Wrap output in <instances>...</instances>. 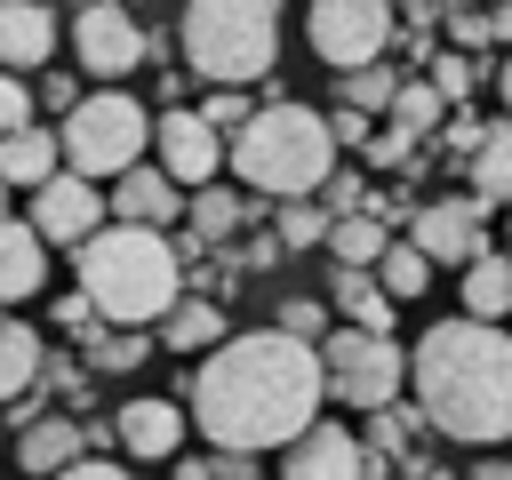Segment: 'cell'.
<instances>
[{
	"mask_svg": "<svg viewBox=\"0 0 512 480\" xmlns=\"http://www.w3.org/2000/svg\"><path fill=\"white\" fill-rule=\"evenodd\" d=\"M192 424L208 432V448H288L312 416H320V344L288 336V328H248V336H216L208 360L192 368Z\"/></svg>",
	"mask_w": 512,
	"mask_h": 480,
	"instance_id": "1",
	"label": "cell"
},
{
	"mask_svg": "<svg viewBox=\"0 0 512 480\" xmlns=\"http://www.w3.org/2000/svg\"><path fill=\"white\" fill-rule=\"evenodd\" d=\"M408 384H416V416L440 440L464 448H504L512 440V336L496 320H440L416 336L408 352Z\"/></svg>",
	"mask_w": 512,
	"mask_h": 480,
	"instance_id": "2",
	"label": "cell"
},
{
	"mask_svg": "<svg viewBox=\"0 0 512 480\" xmlns=\"http://www.w3.org/2000/svg\"><path fill=\"white\" fill-rule=\"evenodd\" d=\"M80 296L112 328H152L184 296V256L160 224H120L112 216L80 240Z\"/></svg>",
	"mask_w": 512,
	"mask_h": 480,
	"instance_id": "3",
	"label": "cell"
},
{
	"mask_svg": "<svg viewBox=\"0 0 512 480\" xmlns=\"http://www.w3.org/2000/svg\"><path fill=\"white\" fill-rule=\"evenodd\" d=\"M224 168L264 192V200H296V192H320V176L336 168V136H328V112L312 104H256L232 144H224Z\"/></svg>",
	"mask_w": 512,
	"mask_h": 480,
	"instance_id": "4",
	"label": "cell"
},
{
	"mask_svg": "<svg viewBox=\"0 0 512 480\" xmlns=\"http://www.w3.org/2000/svg\"><path fill=\"white\" fill-rule=\"evenodd\" d=\"M176 40H184V64L216 88L264 80L280 64V0H192Z\"/></svg>",
	"mask_w": 512,
	"mask_h": 480,
	"instance_id": "5",
	"label": "cell"
},
{
	"mask_svg": "<svg viewBox=\"0 0 512 480\" xmlns=\"http://www.w3.org/2000/svg\"><path fill=\"white\" fill-rule=\"evenodd\" d=\"M144 144H152V112H144L136 96H120L112 80H104L96 96H72V104H64L56 152H64V168H72V176L112 184L128 160H144Z\"/></svg>",
	"mask_w": 512,
	"mask_h": 480,
	"instance_id": "6",
	"label": "cell"
},
{
	"mask_svg": "<svg viewBox=\"0 0 512 480\" xmlns=\"http://www.w3.org/2000/svg\"><path fill=\"white\" fill-rule=\"evenodd\" d=\"M400 384H408V352H400L392 336L352 328V320L320 336V392H328V400H344V408H384V400H400Z\"/></svg>",
	"mask_w": 512,
	"mask_h": 480,
	"instance_id": "7",
	"label": "cell"
},
{
	"mask_svg": "<svg viewBox=\"0 0 512 480\" xmlns=\"http://www.w3.org/2000/svg\"><path fill=\"white\" fill-rule=\"evenodd\" d=\"M312 56L320 64H336V72H352V64H376L392 40H400V16H392V0H312Z\"/></svg>",
	"mask_w": 512,
	"mask_h": 480,
	"instance_id": "8",
	"label": "cell"
},
{
	"mask_svg": "<svg viewBox=\"0 0 512 480\" xmlns=\"http://www.w3.org/2000/svg\"><path fill=\"white\" fill-rule=\"evenodd\" d=\"M64 32H72V56H80L88 80H128V72L152 56V32L128 16V0H88Z\"/></svg>",
	"mask_w": 512,
	"mask_h": 480,
	"instance_id": "9",
	"label": "cell"
},
{
	"mask_svg": "<svg viewBox=\"0 0 512 480\" xmlns=\"http://www.w3.org/2000/svg\"><path fill=\"white\" fill-rule=\"evenodd\" d=\"M96 224H104V192H96V176L56 168V176L32 184V232H40L48 248H80Z\"/></svg>",
	"mask_w": 512,
	"mask_h": 480,
	"instance_id": "10",
	"label": "cell"
},
{
	"mask_svg": "<svg viewBox=\"0 0 512 480\" xmlns=\"http://www.w3.org/2000/svg\"><path fill=\"white\" fill-rule=\"evenodd\" d=\"M144 152H160L152 168H168L184 192H192V184H216V168H224V136H216L200 112H160Z\"/></svg>",
	"mask_w": 512,
	"mask_h": 480,
	"instance_id": "11",
	"label": "cell"
},
{
	"mask_svg": "<svg viewBox=\"0 0 512 480\" xmlns=\"http://www.w3.org/2000/svg\"><path fill=\"white\" fill-rule=\"evenodd\" d=\"M480 216H488L480 200H424V208L408 216V240H416L432 264H464V256L488 248V224H480Z\"/></svg>",
	"mask_w": 512,
	"mask_h": 480,
	"instance_id": "12",
	"label": "cell"
},
{
	"mask_svg": "<svg viewBox=\"0 0 512 480\" xmlns=\"http://www.w3.org/2000/svg\"><path fill=\"white\" fill-rule=\"evenodd\" d=\"M280 480H368V448L344 432V424H304L280 456Z\"/></svg>",
	"mask_w": 512,
	"mask_h": 480,
	"instance_id": "13",
	"label": "cell"
},
{
	"mask_svg": "<svg viewBox=\"0 0 512 480\" xmlns=\"http://www.w3.org/2000/svg\"><path fill=\"white\" fill-rule=\"evenodd\" d=\"M104 216H120V224H176L184 216V184L168 168H152V160H128L112 176V192H104Z\"/></svg>",
	"mask_w": 512,
	"mask_h": 480,
	"instance_id": "14",
	"label": "cell"
},
{
	"mask_svg": "<svg viewBox=\"0 0 512 480\" xmlns=\"http://www.w3.org/2000/svg\"><path fill=\"white\" fill-rule=\"evenodd\" d=\"M184 424H192V416H184L176 400L144 392V400H128V408L112 416V440H120V448H128L136 464H168V456L184 448Z\"/></svg>",
	"mask_w": 512,
	"mask_h": 480,
	"instance_id": "15",
	"label": "cell"
},
{
	"mask_svg": "<svg viewBox=\"0 0 512 480\" xmlns=\"http://www.w3.org/2000/svg\"><path fill=\"white\" fill-rule=\"evenodd\" d=\"M64 24L48 0H0V72H48Z\"/></svg>",
	"mask_w": 512,
	"mask_h": 480,
	"instance_id": "16",
	"label": "cell"
},
{
	"mask_svg": "<svg viewBox=\"0 0 512 480\" xmlns=\"http://www.w3.org/2000/svg\"><path fill=\"white\" fill-rule=\"evenodd\" d=\"M40 288H48V240L0 208V312L8 304H32Z\"/></svg>",
	"mask_w": 512,
	"mask_h": 480,
	"instance_id": "17",
	"label": "cell"
},
{
	"mask_svg": "<svg viewBox=\"0 0 512 480\" xmlns=\"http://www.w3.org/2000/svg\"><path fill=\"white\" fill-rule=\"evenodd\" d=\"M80 448H88V424L80 416H24V432H16V464L32 480H48L56 464H72Z\"/></svg>",
	"mask_w": 512,
	"mask_h": 480,
	"instance_id": "18",
	"label": "cell"
},
{
	"mask_svg": "<svg viewBox=\"0 0 512 480\" xmlns=\"http://www.w3.org/2000/svg\"><path fill=\"white\" fill-rule=\"evenodd\" d=\"M464 168H472V200L480 208H504L512 200V120H488L480 144L464 152Z\"/></svg>",
	"mask_w": 512,
	"mask_h": 480,
	"instance_id": "19",
	"label": "cell"
},
{
	"mask_svg": "<svg viewBox=\"0 0 512 480\" xmlns=\"http://www.w3.org/2000/svg\"><path fill=\"white\" fill-rule=\"evenodd\" d=\"M328 296H336V312H344L352 328H376V336H392V312H400V304L376 288V272H368V264H336Z\"/></svg>",
	"mask_w": 512,
	"mask_h": 480,
	"instance_id": "20",
	"label": "cell"
},
{
	"mask_svg": "<svg viewBox=\"0 0 512 480\" xmlns=\"http://www.w3.org/2000/svg\"><path fill=\"white\" fill-rule=\"evenodd\" d=\"M56 168H64L56 128H32V120H24V128H8V136H0V184H24V192H32V184H40V176H56Z\"/></svg>",
	"mask_w": 512,
	"mask_h": 480,
	"instance_id": "21",
	"label": "cell"
},
{
	"mask_svg": "<svg viewBox=\"0 0 512 480\" xmlns=\"http://www.w3.org/2000/svg\"><path fill=\"white\" fill-rule=\"evenodd\" d=\"M456 272H464V312H472V320H504V312H512V256L480 248V256H464Z\"/></svg>",
	"mask_w": 512,
	"mask_h": 480,
	"instance_id": "22",
	"label": "cell"
},
{
	"mask_svg": "<svg viewBox=\"0 0 512 480\" xmlns=\"http://www.w3.org/2000/svg\"><path fill=\"white\" fill-rule=\"evenodd\" d=\"M152 328H160V344H168V352H208V344L224 336V304H208V296H176Z\"/></svg>",
	"mask_w": 512,
	"mask_h": 480,
	"instance_id": "23",
	"label": "cell"
},
{
	"mask_svg": "<svg viewBox=\"0 0 512 480\" xmlns=\"http://www.w3.org/2000/svg\"><path fill=\"white\" fill-rule=\"evenodd\" d=\"M40 360H48V344L32 336V320H0V408L40 384Z\"/></svg>",
	"mask_w": 512,
	"mask_h": 480,
	"instance_id": "24",
	"label": "cell"
},
{
	"mask_svg": "<svg viewBox=\"0 0 512 480\" xmlns=\"http://www.w3.org/2000/svg\"><path fill=\"white\" fill-rule=\"evenodd\" d=\"M320 240H328V256H336V264H376L392 232H384V216H376V208H344V216H328V232H320Z\"/></svg>",
	"mask_w": 512,
	"mask_h": 480,
	"instance_id": "25",
	"label": "cell"
},
{
	"mask_svg": "<svg viewBox=\"0 0 512 480\" xmlns=\"http://www.w3.org/2000/svg\"><path fill=\"white\" fill-rule=\"evenodd\" d=\"M368 272H376V288H384L392 304H408V296H424V280H432V256H424L416 240H384V256H376Z\"/></svg>",
	"mask_w": 512,
	"mask_h": 480,
	"instance_id": "26",
	"label": "cell"
},
{
	"mask_svg": "<svg viewBox=\"0 0 512 480\" xmlns=\"http://www.w3.org/2000/svg\"><path fill=\"white\" fill-rule=\"evenodd\" d=\"M184 208H192V232H200V240H232V232L248 224V200H240V192H224V184H192V200H184Z\"/></svg>",
	"mask_w": 512,
	"mask_h": 480,
	"instance_id": "27",
	"label": "cell"
},
{
	"mask_svg": "<svg viewBox=\"0 0 512 480\" xmlns=\"http://www.w3.org/2000/svg\"><path fill=\"white\" fill-rule=\"evenodd\" d=\"M152 352H160V344H152L144 328H112V320H104V328L88 336V368H104V376H128V368H144Z\"/></svg>",
	"mask_w": 512,
	"mask_h": 480,
	"instance_id": "28",
	"label": "cell"
},
{
	"mask_svg": "<svg viewBox=\"0 0 512 480\" xmlns=\"http://www.w3.org/2000/svg\"><path fill=\"white\" fill-rule=\"evenodd\" d=\"M392 88H400V72H392L384 56H376V64H352V72H336V104H352V112H368V120L392 104Z\"/></svg>",
	"mask_w": 512,
	"mask_h": 480,
	"instance_id": "29",
	"label": "cell"
},
{
	"mask_svg": "<svg viewBox=\"0 0 512 480\" xmlns=\"http://www.w3.org/2000/svg\"><path fill=\"white\" fill-rule=\"evenodd\" d=\"M384 112H392V128H408V136H432V128L448 120V96H440L432 80H400Z\"/></svg>",
	"mask_w": 512,
	"mask_h": 480,
	"instance_id": "30",
	"label": "cell"
},
{
	"mask_svg": "<svg viewBox=\"0 0 512 480\" xmlns=\"http://www.w3.org/2000/svg\"><path fill=\"white\" fill-rule=\"evenodd\" d=\"M320 232H328V208H320L312 192L280 200V224H272V240H280V248H320Z\"/></svg>",
	"mask_w": 512,
	"mask_h": 480,
	"instance_id": "31",
	"label": "cell"
},
{
	"mask_svg": "<svg viewBox=\"0 0 512 480\" xmlns=\"http://www.w3.org/2000/svg\"><path fill=\"white\" fill-rule=\"evenodd\" d=\"M472 80H480V64H472L464 48H456V56H432V88L448 96V112H456V104L472 96Z\"/></svg>",
	"mask_w": 512,
	"mask_h": 480,
	"instance_id": "32",
	"label": "cell"
},
{
	"mask_svg": "<svg viewBox=\"0 0 512 480\" xmlns=\"http://www.w3.org/2000/svg\"><path fill=\"white\" fill-rule=\"evenodd\" d=\"M248 112H256V104H248V96H232V88H216V96H200V120H208L216 136H232V128L248 120Z\"/></svg>",
	"mask_w": 512,
	"mask_h": 480,
	"instance_id": "33",
	"label": "cell"
},
{
	"mask_svg": "<svg viewBox=\"0 0 512 480\" xmlns=\"http://www.w3.org/2000/svg\"><path fill=\"white\" fill-rule=\"evenodd\" d=\"M280 328L304 336V344H320V336H328V312H320L312 296H288V304H280Z\"/></svg>",
	"mask_w": 512,
	"mask_h": 480,
	"instance_id": "34",
	"label": "cell"
},
{
	"mask_svg": "<svg viewBox=\"0 0 512 480\" xmlns=\"http://www.w3.org/2000/svg\"><path fill=\"white\" fill-rule=\"evenodd\" d=\"M320 208H328V216L368 208V200H360V176H352V168H328V176H320Z\"/></svg>",
	"mask_w": 512,
	"mask_h": 480,
	"instance_id": "35",
	"label": "cell"
},
{
	"mask_svg": "<svg viewBox=\"0 0 512 480\" xmlns=\"http://www.w3.org/2000/svg\"><path fill=\"white\" fill-rule=\"evenodd\" d=\"M408 152H416V136H408V128H384V136H368V160H376V168H416Z\"/></svg>",
	"mask_w": 512,
	"mask_h": 480,
	"instance_id": "36",
	"label": "cell"
},
{
	"mask_svg": "<svg viewBox=\"0 0 512 480\" xmlns=\"http://www.w3.org/2000/svg\"><path fill=\"white\" fill-rule=\"evenodd\" d=\"M24 120H32V88H24L16 72H0V136H8V128H24Z\"/></svg>",
	"mask_w": 512,
	"mask_h": 480,
	"instance_id": "37",
	"label": "cell"
},
{
	"mask_svg": "<svg viewBox=\"0 0 512 480\" xmlns=\"http://www.w3.org/2000/svg\"><path fill=\"white\" fill-rule=\"evenodd\" d=\"M48 480H128V464H104V456H88V448H80V456H72V464H56Z\"/></svg>",
	"mask_w": 512,
	"mask_h": 480,
	"instance_id": "38",
	"label": "cell"
},
{
	"mask_svg": "<svg viewBox=\"0 0 512 480\" xmlns=\"http://www.w3.org/2000/svg\"><path fill=\"white\" fill-rule=\"evenodd\" d=\"M448 40H456L464 56H472V48H488V16H480V8H456V16H448Z\"/></svg>",
	"mask_w": 512,
	"mask_h": 480,
	"instance_id": "39",
	"label": "cell"
},
{
	"mask_svg": "<svg viewBox=\"0 0 512 480\" xmlns=\"http://www.w3.org/2000/svg\"><path fill=\"white\" fill-rule=\"evenodd\" d=\"M208 480H264V472H256L248 448H216V456H208Z\"/></svg>",
	"mask_w": 512,
	"mask_h": 480,
	"instance_id": "40",
	"label": "cell"
},
{
	"mask_svg": "<svg viewBox=\"0 0 512 480\" xmlns=\"http://www.w3.org/2000/svg\"><path fill=\"white\" fill-rule=\"evenodd\" d=\"M328 136H336V144H368V112L336 104V112H328Z\"/></svg>",
	"mask_w": 512,
	"mask_h": 480,
	"instance_id": "41",
	"label": "cell"
},
{
	"mask_svg": "<svg viewBox=\"0 0 512 480\" xmlns=\"http://www.w3.org/2000/svg\"><path fill=\"white\" fill-rule=\"evenodd\" d=\"M72 96H80V80H72V72H48V80H40V104H56V112H64Z\"/></svg>",
	"mask_w": 512,
	"mask_h": 480,
	"instance_id": "42",
	"label": "cell"
},
{
	"mask_svg": "<svg viewBox=\"0 0 512 480\" xmlns=\"http://www.w3.org/2000/svg\"><path fill=\"white\" fill-rule=\"evenodd\" d=\"M56 320H64V328H88V320H96V304H88V296H64V304H56Z\"/></svg>",
	"mask_w": 512,
	"mask_h": 480,
	"instance_id": "43",
	"label": "cell"
},
{
	"mask_svg": "<svg viewBox=\"0 0 512 480\" xmlns=\"http://www.w3.org/2000/svg\"><path fill=\"white\" fill-rule=\"evenodd\" d=\"M488 40H512V0H504V8H488Z\"/></svg>",
	"mask_w": 512,
	"mask_h": 480,
	"instance_id": "44",
	"label": "cell"
},
{
	"mask_svg": "<svg viewBox=\"0 0 512 480\" xmlns=\"http://www.w3.org/2000/svg\"><path fill=\"white\" fill-rule=\"evenodd\" d=\"M472 480H512V456H488V464H472Z\"/></svg>",
	"mask_w": 512,
	"mask_h": 480,
	"instance_id": "45",
	"label": "cell"
},
{
	"mask_svg": "<svg viewBox=\"0 0 512 480\" xmlns=\"http://www.w3.org/2000/svg\"><path fill=\"white\" fill-rule=\"evenodd\" d=\"M496 96H504V120H512V56H504V72H496Z\"/></svg>",
	"mask_w": 512,
	"mask_h": 480,
	"instance_id": "46",
	"label": "cell"
},
{
	"mask_svg": "<svg viewBox=\"0 0 512 480\" xmlns=\"http://www.w3.org/2000/svg\"><path fill=\"white\" fill-rule=\"evenodd\" d=\"M0 208H8V184H0Z\"/></svg>",
	"mask_w": 512,
	"mask_h": 480,
	"instance_id": "47",
	"label": "cell"
},
{
	"mask_svg": "<svg viewBox=\"0 0 512 480\" xmlns=\"http://www.w3.org/2000/svg\"><path fill=\"white\" fill-rule=\"evenodd\" d=\"M504 216H512V200H504Z\"/></svg>",
	"mask_w": 512,
	"mask_h": 480,
	"instance_id": "48",
	"label": "cell"
},
{
	"mask_svg": "<svg viewBox=\"0 0 512 480\" xmlns=\"http://www.w3.org/2000/svg\"><path fill=\"white\" fill-rule=\"evenodd\" d=\"M448 8H464V0H448Z\"/></svg>",
	"mask_w": 512,
	"mask_h": 480,
	"instance_id": "49",
	"label": "cell"
}]
</instances>
